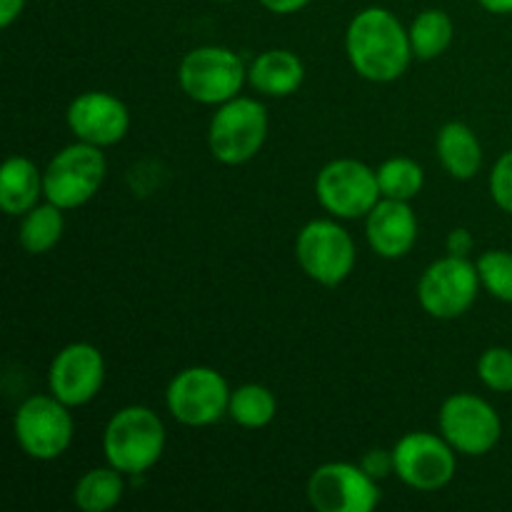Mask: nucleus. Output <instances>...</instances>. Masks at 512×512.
<instances>
[{
    "mask_svg": "<svg viewBox=\"0 0 512 512\" xmlns=\"http://www.w3.org/2000/svg\"><path fill=\"white\" fill-rule=\"evenodd\" d=\"M345 53L360 78L370 83H393L403 78L413 55L410 33L388 8H365L355 13L345 30Z\"/></svg>",
    "mask_w": 512,
    "mask_h": 512,
    "instance_id": "obj_1",
    "label": "nucleus"
},
{
    "mask_svg": "<svg viewBox=\"0 0 512 512\" xmlns=\"http://www.w3.org/2000/svg\"><path fill=\"white\" fill-rule=\"evenodd\" d=\"M165 450V425L155 410L128 405L108 420L103 433V453L108 465L123 475L148 473Z\"/></svg>",
    "mask_w": 512,
    "mask_h": 512,
    "instance_id": "obj_2",
    "label": "nucleus"
},
{
    "mask_svg": "<svg viewBox=\"0 0 512 512\" xmlns=\"http://www.w3.org/2000/svg\"><path fill=\"white\" fill-rule=\"evenodd\" d=\"M268 110L255 98H238L218 105L210 118L208 148L223 165H243L263 150L268 140Z\"/></svg>",
    "mask_w": 512,
    "mask_h": 512,
    "instance_id": "obj_3",
    "label": "nucleus"
},
{
    "mask_svg": "<svg viewBox=\"0 0 512 512\" xmlns=\"http://www.w3.org/2000/svg\"><path fill=\"white\" fill-rule=\"evenodd\" d=\"M248 80L238 53L223 45H200L185 53L178 68L180 90L200 105H223L238 98Z\"/></svg>",
    "mask_w": 512,
    "mask_h": 512,
    "instance_id": "obj_4",
    "label": "nucleus"
},
{
    "mask_svg": "<svg viewBox=\"0 0 512 512\" xmlns=\"http://www.w3.org/2000/svg\"><path fill=\"white\" fill-rule=\"evenodd\" d=\"M108 175L103 148L78 140L50 158L43 170L45 200L63 210L80 208L95 198Z\"/></svg>",
    "mask_w": 512,
    "mask_h": 512,
    "instance_id": "obj_5",
    "label": "nucleus"
},
{
    "mask_svg": "<svg viewBox=\"0 0 512 512\" xmlns=\"http://www.w3.org/2000/svg\"><path fill=\"white\" fill-rule=\"evenodd\" d=\"M73 415L65 403H60L53 393L30 395L20 403L13 418V433L20 450L30 460L50 463L68 453L73 443Z\"/></svg>",
    "mask_w": 512,
    "mask_h": 512,
    "instance_id": "obj_6",
    "label": "nucleus"
},
{
    "mask_svg": "<svg viewBox=\"0 0 512 512\" xmlns=\"http://www.w3.org/2000/svg\"><path fill=\"white\" fill-rule=\"evenodd\" d=\"M295 258L300 270L325 288L345 283L355 268V243L338 220H310L295 238Z\"/></svg>",
    "mask_w": 512,
    "mask_h": 512,
    "instance_id": "obj_7",
    "label": "nucleus"
},
{
    "mask_svg": "<svg viewBox=\"0 0 512 512\" xmlns=\"http://www.w3.org/2000/svg\"><path fill=\"white\" fill-rule=\"evenodd\" d=\"M478 265L465 255H445L425 268L418 283L420 308L438 320H455L468 313L478 300Z\"/></svg>",
    "mask_w": 512,
    "mask_h": 512,
    "instance_id": "obj_8",
    "label": "nucleus"
},
{
    "mask_svg": "<svg viewBox=\"0 0 512 512\" xmlns=\"http://www.w3.org/2000/svg\"><path fill=\"white\" fill-rule=\"evenodd\" d=\"M230 385L208 365H193L175 375L165 390L168 413L188 428H205L218 423L230 408Z\"/></svg>",
    "mask_w": 512,
    "mask_h": 512,
    "instance_id": "obj_9",
    "label": "nucleus"
},
{
    "mask_svg": "<svg viewBox=\"0 0 512 512\" xmlns=\"http://www.w3.org/2000/svg\"><path fill=\"white\" fill-rule=\"evenodd\" d=\"M315 195L338 220L365 218L383 198L378 173L355 158L330 160L315 178Z\"/></svg>",
    "mask_w": 512,
    "mask_h": 512,
    "instance_id": "obj_10",
    "label": "nucleus"
},
{
    "mask_svg": "<svg viewBox=\"0 0 512 512\" xmlns=\"http://www.w3.org/2000/svg\"><path fill=\"white\" fill-rule=\"evenodd\" d=\"M440 435L455 453L480 458L488 455L503 435V423L493 405L473 393H455L440 405Z\"/></svg>",
    "mask_w": 512,
    "mask_h": 512,
    "instance_id": "obj_11",
    "label": "nucleus"
},
{
    "mask_svg": "<svg viewBox=\"0 0 512 512\" xmlns=\"http://www.w3.org/2000/svg\"><path fill=\"white\" fill-rule=\"evenodd\" d=\"M395 475L408 488L420 493H435L455 478L458 458L443 435L408 433L393 448Z\"/></svg>",
    "mask_w": 512,
    "mask_h": 512,
    "instance_id": "obj_12",
    "label": "nucleus"
},
{
    "mask_svg": "<svg viewBox=\"0 0 512 512\" xmlns=\"http://www.w3.org/2000/svg\"><path fill=\"white\" fill-rule=\"evenodd\" d=\"M380 485L355 463H325L308 480V500L318 512H373Z\"/></svg>",
    "mask_w": 512,
    "mask_h": 512,
    "instance_id": "obj_13",
    "label": "nucleus"
},
{
    "mask_svg": "<svg viewBox=\"0 0 512 512\" xmlns=\"http://www.w3.org/2000/svg\"><path fill=\"white\" fill-rule=\"evenodd\" d=\"M105 383V358L93 343H70L58 350L48 370V388L68 408L88 405Z\"/></svg>",
    "mask_w": 512,
    "mask_h": 512,
    "instance_id": "obj_14",
    "label": "nucleus"
},
{
    "mask_svg": "<svg viewBox=\"0 0 512 512\" xmlns=\"http://www.w3.org/2000/svg\"><path fill=\"white\" fill-rule=\"evenodd\" d=\"M65 120L75 138L98 148L120 143L130 130L128 105L105 90H88L70 100Z\"/></svg>",
    "mask_w": 512,
    "mask_h": 512,
    "instance_id": "obj_15",
    "label": "nucleus"
},
{
    "mask_svg": "<svg viewBox=\"0 0 512 512\" xmlns=\"http://www.w3.org/2000/svg\"><path fill=\"white\" fill-rule=\"evenodd\" d=\"M365 238L380 258H405L418 243V218L408 200L380 198L365 215Z\"/></svg>",
    "mask_w": 512,
    "mask_h": 512,
    "instance_id": "obj_16",
    "label": "nucleus"
},
{
    "mask_svg": "<svg viewBox=\"0 0 512 512\" xmlns=\"http://www.w3.org/2000/svg\"><path fill=\"white\" fill-rule=\"evenodd\" d=\"M248 80L268 98H288L303 85L305 65L298 55L285 48L265 50L250 63Z\"/></svg>",
    "mask_w": 512,
    "mask_h": 512,
    "instance_id": "obj_17",
    "label": "nucleus"
},
{
    "mask_svg": "<svg viewBox=\"0 0 512 512\" xmlns=\"http://www.w3.org/2000/svg\"><path fill=\"white\" fill-rule=\"evenodd\" d=\"M45 195L43 173L25 155H13L0 170V208L10 218H23Z\"/></svg>",
    "mask_w": 512,
    "mask_h": 512,
    "instance_id": "obj_18",
    "label": "nucleus"
},
{
    "mask_svg": "<svg viewBox=\"0 0 512 512\" xmlns=\"http://www.w3.org/2000/svg\"><path fill=\"white\" fill-rule=\"evenodd\" d=\"M438 160L445 173L455 180H473L483 165V145L470 125L453 120L445 123L438 133Z\"/></svg>",
    "mask_w": 512,
    "mask_h": 512,
    "instance_id": "obj_19",
    "label": "nucleus"
},
{
    "mask_svg": "<svg viewBox=\"0 0 512 512\" xmlns=\"http://www.w3.org/2000/svg\"><path fill=\"white\" fill-rule=\"evenodd\" d=\"M125 475L113 465L93 468L75 483L73 503L83 512H108L123 500Z\"/></svg>",
    "mask_w": 512,
    "mask_h": 512,
    "instance_id": "obj_20",
    "label": "nucleus"
},
{
    "mask_svg": "<svg viewBox=\"0 0 512 512\" xmlns=\"http://www.w3.org/2000/svg\"><path fill=\"white\" fill-rule=\"evenodd\" d=\"M63 230V208H58L55 203L45 200V203H38L33 210H28V213L20 218L18 240L20 245H23L25 253L43 255L50 253V250L60 243Z\"/></svg>",
    "mask_w": 512,
    "mask_h": 512,
    "instance_id": "obj_21",
    "label": "nucleus"
},
{
    "mask_svg": "<svg viewBox=\"0 0 512 512\" xmlns=\"http://www.w3.org/2000/svg\"><path fill=\"white\" fill-rule=\"evenodd\" d=\"M410 45H413V55L420 60H435L450 48L455 35V25L445 10L428 8L408 28Z\"/></svg>",
    "mask_w": 512,
    "mask_h": 512,
    "instance_id": "obj_22",
    "label": "nucleus"
},
{
    "mask_svg": "<svg viewBox=\"0 0 512 512\" xmlns=\"http://www.w3.org/2000/svg\"><path fill=\"white\" fill-rule=\"evenodd\" d=\"M228 415L240 428L260 430L275 420V415H278V400H275L273 390L260 383L240 385V388H235L230 393Z\"/></svg>",
    "mask_w": 512,
    "mask_h": 512,
    "instance_id": "obj_23",
    "label": "nucleus"
},
{
    "mask_svg": "<svg viewBox=\"0 0 512 512\" xmlns=\"http://www.w3.org/2000/svg\"><path fill=\"white\" fill-rule=\"evenodd\" d=\"M375 173H378V185L383 198L408 200L410 203L413 198H418L425 185V173L420 163H415L413 158H403V155L380 163Z\"/></svg>",
    "mask_w": 512,
    "mask_h": 512,
    "instance_id": "obj_24",
    "label": "nucleus"
},
{
    "mask_svg": "<svg viewBox=\"0 0 512 512\" xmlns=\"http://www.w3.org/2000/svg\"><path fill=\"white\" fill-rule=\"evenodd\" d=\"M478 273L483 288L500 303H512V253L510 250H485L478 258Z\"/></svg>",
    "mask_w": 512,
    "mask_h": 512,
    "instance_id": "obj_25",
    "label": "nucleus"
},
{
    "mask_svg": "<svg viewBox=\"0 0 512 512\" xmlns=\"http://www.w3.org/2000/svg\"><path fill=\"white\" fill-rule=\"evenodd\" d=\"M478 378L495 393H512V350L495 345L478 360Z\"/></svg>",
    "mask_w": 512,
    "mask_h": 512,
    "instance_id": "obj_26",
    "label": "nucleus"
},
{
    "mask_svg": "<svg viewBox=\"0 0 512 512\" xmlns=\"http://www.w3.org/2000/svg\"><path fill=\"white\" fill-rule=\"evenodd\" d=\"M490 195L503 213L512 215V150L500 155L490 170Z\"/></svg>",
    "mask_w": 512,
    "mask_h": 512,
    "instance_id": "obj_27",
    "label": "nucleus"
},
{
    "mask_svg": "<svg viewBox=\"0 0 512 512\" xmlns=\"http://www.w3.org/2000/svg\"><path fill=\"white\" fill-rule=\"evenodd\" d=\"M363 470L368 475H373L375 480L388 478L390 473H395V463H393V450H368L360 460Z\"/></svg>",
    "mask_w": 512,
    "mask_h": 512,
    "instance_id": "obj_28",
    "label": "nucleus"
},
{
    "mask_svg": "<svg viewBox=\"0 0 512 512\" xmlns=\"http://www.w3.org/2000/svg\"><path fill=\"white\" fill-rule=\"evenodd\" d=\"M470 250H473V235H470L465 228H455L453 233L448 235V253L465 255V258H468Z\"/></svg>",
    "mask_w": 512,
    "mask_h": 512,
    "instance_id": "obj_29",
    "label": "nucleus"
},
{
    "mask_svg": "<svg viewBox=\"0 0 512 512\" xmlns=\"http://www.w3.org/2000/svg\"><path fill=\"white\" fill-rule=\"evenodd\" d=\"M310 3H313V0H260V5L275 15L298 13V10H303L305 5H310Z\"/></svg>",
    "mask_w": 512,
    "mask_h": 512,
    "instance_id": "obj_30",
    "label": "nucleus"
},
{
    "mask_svg": "<svg viewBox=\"0 0 512 512\" xmlns=\"http://www.w3.org/2000/svg\"><path fill=\"white\" fill-rule=\"evenodd\" d=\"M25 0H0V25L10 28L23 15Z\"/></svg>",
    "mask_w": 512,
    "mask_h": 512,
    "instance_id": "obj_31",
    "label": "nucleus"
},
{
    "mask_svg": "<svg viewBox=\"0 0 512 512\" xmlns=\"http://www.w3.org/2000/svg\"><path fill=\"white\" fill-rule=\"evenodd\" d=\"M478 3L493 15H510L512 13V0H478Z\"/></svg>",
    "mask_w": 512,
    "mask_h": 512,
    "instance_id": "obj_32",
    "label": "nucleus"
},
{
    "mask_svg": "<svg viewBox=\"0 0 512 512\" xmlns=\"http://www.w3.org/2000/svg\"><path fill=\"white\" fill-rule=\"evenodd\" d=\"M220 3H235V0H220Z\"/></svg>",
    "mask_w": 512,
    "mask_h": 512,
    "instance_id": "obj_33",
    "label": "nucleus"
}]
</instances>
